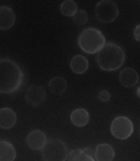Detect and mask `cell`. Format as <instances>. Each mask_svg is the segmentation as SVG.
<instances>
[{"mask_svg": "<svg viewBox=\"0 0 140 161\" xmlns=\"http://www.w3.org/2000/svg\"><path fill=\"white\" fill-rule=\"evenodd\" d=\"M24 75L17 63L7 58L0 59V93H14L21 87Z\"/></svg>", "mask_w": 140, "mask_h": 161, "instance_id": "cell-1", "label": "cell"}, {"mask_svg": "<svg viewBox=\"0 0 140 161\" xmlns=\"http://www.w3.org/2000/svg\"><path fill=\"white\" fill-rule=\"evenodd\" d=\"M125 58V52L120 46L115 43H106L98 51L96 60L101 69L115 71L122 66Z\"/></svg>", "mask_w": 140, "mask_h": 161, "instance_id": "cell-2", "label": "cell"}, {"mask_svg": "<svg viewBox=\"0 0 140 161\" xmlns=\"http://www.w3.org/2000/svg\"><path fill=\"white\" fill-rule=\"evenodd\" d=\"M79 47L88 54L98 52L105 44V38L101 31L96 28H88L80 34L78 41Z\"/></svg>", "mask_w": 140, "mask_h": 161, "instance_id": "cell-3", "label": "cell"}, {"mask_svg": "<svg viewBox=\"0 0 140 161\" xmlns=\"http://www.w3.org/2000/svg\"><path fill=\"white\" fill-rule=\"evenodd\" d=\"M67 154V146L59 139L47 141L42 149V156L45 161H65Z\"/></svg>", "mask_w": 140, "mask_h": 161, "instance_id": "cell-4", "label": "cell"}, {"mask_svg": "<svg viewBox=\"0 0 140 161\" xmlns=\"http://www.w3.org/2000/svg\"><path fill=\"white\" fill-rule=\"evenodd\" d=\"M95 14L98 21L110 23L118 18L119 9L116 3L112 0H101L96 4Z\"/></svg>", "mask_w": 140, "mask_h": 161, "instance_id": "cell-5", "label": "cell"}, {"mask_svg": "<svg viewBox=\"0 0 140 161\" xmlns=\"http://www.w3.org/2000/svg\"><path fill=\"white\" fill-rule=\"evenodd\" d=\"M110 131L117 139L125 140L132 135L134 131V126L128 117H118L112 121Z\"/></svg>", "mask_w": 140, "mask_h": 161, "instance_id": "cell-6", "label": "cell"}, {"mask_svg": "<svg viewBox=\"0 0 140 161\" xmlns=\"http://www.w3.org/2000/svg\"><path fill=\"white\" fill-rule=\"evenodd\" d=\"M25 99L29 105L38 107L46 99V93L44 88L40 85H31L27 88L25 94Z\"/></svg>", "mask_w": 140, "mask_h": 161, "instance_id": "cell-7", "label": "cell"}, {"mask_svg": "<svg viewBox=\"0 0 140 161\" xmlns=\"http://www.w3.org/2000/svg\"><path fill=\"white\" fill-rule=\"evenodd\" d=\"M26 142L31 150H40L46 146L47 138L43 131L40 130H35L29 133L26 137Z\"/></svg>", "mask_w": 140, "mask_h": 161, "instance_id": "cell-8", "label": "cell"}, {"mask_svg": "<svg viewBox=\"0 0 140 161\" xmlns=\"http://www.w3.org/2000/svg\"><path fill=\"white\" fill-rule=\"evenodd\" d=\"M15 14L11 8L0 6V30H8L15 23Z\"/></svg>", "mask_w": 140, "mask_h": 161, "instance_id": "cell-9", "label": "cell"}, {"mask_svg": "<svg viewBox=\"0 0 140 161\" xmlns=\"http://www.w3.org/2000/svg\"><path fill=\"white\" fill-rule=\"evenodd\" d=\"M138 75L137 71L133 68L124 69L120 74L119 80L120 83L122 86L125 88H131V87L135 86L138 83Z\"/></svg>", "mask_w": 140, "mask_h": 161, "instance_id": "cell-10", "label": "cell"}, {"mask_svg": "<svg viewBox=\"0 0 140 161\" xmlns=\"http://www.w3.org/2000/svg\"><path fill=\"white\" fill-rule=\"evenodd\" d=\"M17 115L11 108H3L0 109V127L10 129L16 124Z\"/></svg>", "mask_w": 140, "mask_h": 161, "instance_id": "cell-11", "label": "cell"}, {"mask_svg": "<svg viewBox=\"0 0 140 161\" xmlns=\"http://www.w3.org/2000/svg\"><path fill=\"white\" fill-rule=\"evenodd\" d=\"M94 157L96 161H112L115 158L114 149L109 144H101L96 146Z\"/></svg>", "mask_w": 140, "mask_h": 161, "instance_id": "cell-12", "label": "cell"}, {"mask_svg": "<svg viewBox=\"0 0 140 161\" xmlns=\"http://www.w3.org/2000/svg\"><path fill=\"white\" fill-rule=\"evenodd\" d=\"M88 66H89L88 60H87V58L81 55H75L70 62L71 69L73 71V73L78 74V75L85 73L86 71L88 70Z\"/></svg>", "mask_w": 140, "mask_h": 161, "instance_id": "cell-13", "label": "cell"}, {"mask_svg": "<svg viewBox=\"0 0 140 161\" xmlns=\"http://www.w3.org/2000/svg\"><path fill=\"white\" fill-rule=\"evenodd\" d=\"M70 120L72 123L76 126L82 127L86 126L89 121V114L88 111L83 109V108H78L76 109L71 113Z\"/></svg>", "mask_w": 140, "mask_h": 161, "instance_id": "cell-14", "label": "cell"}, {"mask_svg": "<svg viewBox=\"0 0 140 161\" xmlns=\"http://www.w3.org/2000/svg\"><path fill=\"white\" fill-rule=\"evenodd\" d=\"M16 158V150L11 143L0 141V161H13Z\"/></svg>", "mask_w": 140, "mask_h": 161, "instance_id": "cell-15", "label": "cell"}, {"mask_svg": "<svg viewBox=\"0 0 140 161\" xmlns=\"http://www.w3.org/2000/svg\"><path fill=\"white\" fill-rule=\"evenodd\" d=\"M67 81L63 77L57 76L51 79L49 83V88L55 95H62L67 89Z\"/></svg>", "mask_w": 140, "mask_h": 161, "instance_id": "cell-16", "label": "cell"}, {"mask_svg": "<svg viewBox=\"0 0 140 161\" xmlns=\"http://www.w3.org/2000/svg\"><path fill=\"white\" fill-rule=\"evenodd\" d=\"M60 11L66 17H73L78 11V6L73 0H64L60 5Z\"/></svg>", "mask_w": 140, "mask_h": 161, "instance_id": "cell-17", "label": "cell"}, {"mask_svg": "<svg viewBox=\"0 0 140 161\" xmlns=\"http://www.w3.org/2000/svg\"><path fill=\"white\" fill-rule=\"evenodd\" d=\"M73 18V22L78 26L85 25L88 21V14L83 10H78Z\"/></svg>", "mask_w": 140, "mask_h": 161, "instance_id": "cell-18", "label": "cell"}, {"mask_svg": "<svg viewBox=\"0 0 140 161\" xmlns=\"http://www.w3.org/2000/svg\"><path fill=\"white\" fill-rule=\"evenodd\" d=\"M82 153V150L80 149H76V150H73L72 151H70L69 153H68L67 154V159L68 161H74L77 159V157L78 156L79 154Z\"/></svg>", "mask_w": 140, "mask_h": 161, "instance_id": "cell-19", "label": "cell"}, {"mask_svg": "<svg viewBox=\"0 0 140 161\" xmlns=\"http://www.w3.org/2000/svg\"><path fill=\"white\" fill-rule=\"evenodd\" d=\"M110 98V94L107 90H101L98 93V99L101 102H108Z\"/></svg>", "mask_w": 140, "mask_h": 161, "instance_id": "cell-20", "label": "cell"}, {"mask_svg": "<svg viewBox=\"0 0 140 161\" xmlns=\"http://www.w3.org/2000/svg\"><path fill=\"white\" fill-rule=\"evenodd\" d=\"M74 161H95L93 158L92 157L88 156V155H86L83 153H81V154H79L78 156L77 157V159H75Z\"/></svg>", "mask_w": 140, "mask_h": 161, "instance_id": "cell-21", "label": "cell"}, {"mask_svg": "<svg viewBox=\"0 0 140 161\" xmlns=\"http://www.w3.org/2000/svg\"><path fill=\"white\" fill-rule=\"evenodd\" d=\"M82 153H83V154H86V155H88V156L92 157V158L94 157V154H95V152L93 151V150H92V148H90V147L85 148L84 150H82Z\"/></svg>", "mask_w": 140, "mask_h": 161, "instance_id": "cell-22", "label": "cell"}, {"mask_svg": "<svg viewBox=\"0 0 140 161\" xmlns=\"http://www.w3.org/2000/svg\"><path fill=\"white\" fill-rule=\"evenodd\" d=\"M134 38H135V40L140 42V24L138 25V26L134 28Z\"/></svg>", "mask_w": 140, "mask_h": 161, "instance_id": "cell-23", "label": "cell"}, {"mask_svg": "<svg viewBox=\"0 0 140 161\" xmlns=\"http://www.w3.org/2000/svg\"><path fill=\"white\" fill-rule=\"evenodd\" d=\"M137 95L140 97V87H138V89H137Z\"/></svg>", "mask_w": 140, "mask_h": 161, "instance_id": "cell-24", "label": "cell"}]
</instances>
